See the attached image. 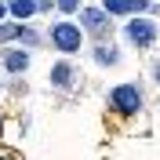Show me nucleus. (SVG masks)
I'll return each mask as SVG.
<instances>
[{
  "label": "nucleus",
  "mask_w": 160,
  "mask_h": 160,
  "mask_svg": "<svg viewBox=\"0 0 160 160\" xmlns=\"http://www.w3.org/2000/svg\"><path fill=\"white\" fill-rule=\"evenodd\" d=\"M153 80L160 84V62H153Z\"/></svg>",
  "instance_id": "f8f14e48"
},
{
  "label": "nucleus",
  "mask_w": 160,
  "mask_h": 160,
  "mask_svg": "<svg viewBox=\"0 0 160 160\" xmlns=\"http://www.w3.org/2000/svg\"><path fill=\"white\" fill-rule=\"evenodd\" d=\"M4 69H8V73H26V69H29V51L8 48V51H4Z\"/></svg>",
  "instance_id": "0eeeda50"
},
{
  "label": "nucleus",
  "mask_w": 160,
  "mask_h": 160,
  "mask_svg": "<svg viewBox=\"0 0 160 160\" xmlns=\"http://www.w3.org/2000/svg\"><path fill=\"white\" fill-rule=\"evenodd\" d=\"M8 11L22 22V18H29V15H37V0H11V4H8Z\"/></svg>",
  "instance_id": "1a4fd4ad"
},
{
  "label": "nucleus",
  "mask_w": 160,
  "mask_h": 160,
  "mask_svg": "<svg viewBox=\"0 0 160 160\" xmlns=\"http://www.w3.org/2000/svg\"><path fill=\"white\" fill-rule=\"evenodd\" d=\"M109 109L120 113V117H135V113L142 109V91H138V84H117V88L109 91Z\"/></svg>",
  "instance_id": "f03ea898"
},
{
  "label": "nucleus",
  "mask_w": 160,
  "mask_h": 160,
  "mask_svg": "<svg viewBox=\"0 0 160 160\" xmlns=\"http://www.w3.org/2000/svg\"><path fill=\"white\" fill-rule=\"evenodd\" d=\"M4 15H8V4H0V18H4Z\"/></svg>",
  "instance_id": "ddd939ff"
},
{
  "label": "nucleus",
  "mask_w": 160,
  "mask_h": 160,
  "mask_svg": "<svg viewBox=\"0 0 160 160\" xmlns=\"http://www.w3.org/2000/svg\"><path fill=\"white\" fill-rule=\"evenodd\" d=\"M80 29H84V37L106 40L109 37V11L106 8H80Z\"/></svg>",
  "instance_id": "20e7f679"
},
{
  "label": "nucleus",
  "mask_w": 160,
  "mask_h": 160,
  "mask_svg": "<svg viewBox=\"0 0 160 160\" xmlns=\"http://www.w3.org/2000/svg\"><path fill=\"white\" fill-rule=\"evenodd\" d=\"M120 62V48L117 44H106V40H102V44H95V66H117Z\"/></svg>",
  "instance_id": "6e6552de"
},
{
  "label": "nucleus",
  "mask_w": 160,
  "mask_h": 160,
  "mask_svg": "<svg viewBox=\"0 0 160 160\" xmlns=\"http://www.w3.org/2000/svg\"><path fill=\"white\" fill-rule=\"evenodd\" d=\"M124 37H128V44H131V48L146 51V48H153V44L160 40V26H157L153 18H142V15H135V18L128 22Z\"/></svg>",
  "instance_id": "f257e3e1"
},
{
  "label": "nucleus",
  "mask_w": 160,
  "mask_h": 160,
  "mask_svg": "<svg viewBox=\"0 0 160 160\" xmlns=\"http://www.w3.org/2000/svg\"><path fill=\"white\" fill-rule=\"evenodd\" d=\"M0 160H4V157H0Z\"/></svg>",
  "instance_id": "2eb2a0df"
},
{
  "label": "nucleus",
  "mask_w": 160,
  "mask_h": 160,
  "mask_svg": "<svg viewBox=\"0 0 160 160\" xmlns=\"http://www.w3.org/2000/svg\"><path fill=\"white\" fill-rule=\"evenodd\" d=\"M55 4H58V11H62V15H73V11H80V8H84L80 0H55Z\"/></svg>",
  "instance_id": "9b49d317"
},
{
  "label": "nucleus",
  "mask_w": 160,
  "mask_h": 160,
  "mask_svg": "<svg viewBox=\"0 0 160 160\" xmlns=\"http://www.w3.org/2000/svg\"><path fill=\"white\" fill-rule=\"evenodd\" d=\"M0 88H4V84H0Z\"/></svg>",
  "instance_id": "4468645a"
},
{
  "label": "nucleus",
  "mask_w": 160,
  "mask_h": 160,
  "mask_svg": "<svg viewBox=\"0 0 160 160\" xmlns=\"http://www.w3.org/2000/svg\"><path fill=\"white\" fill-rule=\"evenodd\" d=\"M48 84L51 88H58V91H69L73 84H77V66H73V62H55V66H51V73H48Z\"/></svg>",
  "instance_id": "39448f33"
},
{
  "label": "nucleus",
  "mask_w": 160,
  "mask_h": 160,
  "mask_svg": "<svg viewBox=\"0 0 160 160\" xmlns=\"http://www.w3.org/2000/svg\"><path fill=\"white\" fill-rule=\"evenodd\" d=\"M102 8L109 11V15H142V11L153 8V4L149 0H106Z\"/></svg>",
  "instance_id": "423d86ee"
},
{
  "label": "nucleus",
  "mask_w": 160,
  "mask_h": 160,
  "mask_svg": "<svg viewBox=\"0 0 160 160\" xmlns=\"http://www.w3.org/2000/svg\"><path fill=\"white\" fill-rule=\"evenodd\" d=\"M18 29H22V22H18V26H0V44H8V40H18Z\"/></svg>",
  "instance_id": "9d476101"
},
{
  "label": "nucleus",
  "mask_w": 160,
  "mask_h": 160,
  "mask_svg": "<svg viewBox=\"0 0 160 160\" xmlns=\"http://www.w3.org/2000/svg\"><path fill=\"white\" fill-rule=\"evenodd\" d=\"M51 44H55L62 55H77L80 44H84L80 22H55V26H51Z\"/></svg>",
  "instance_id": "7ed1b4c3"
}]
</instances>
